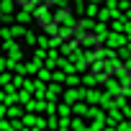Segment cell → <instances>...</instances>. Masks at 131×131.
Returning <instances> with one entry per match:
<instances>
[{
  "instance_id": "6da1fadb",
  "label": "cell",
  "mask_w": 131,
  "mask_h": 131,
  "mask_svg": "<svg viewBox=\"0 0 131 131\" xmlns=\"http://www.w3.org/2000/svg\"><path fill=\"white\" fill-rule=\"evenodd\" d=\"M77 98H82V93H80V90H70L67 95H64V100H67V103H75Z\"/></svg>"
},
{
  "instance_id": "7a4b0ae2",
  "label": "cell",
  "mask_w": 131,
  "mask_h": 131,
  "mask_svg": "<svg viewBox=\"0 0 131 131\" xmlns=\"http://www.w3.org/2000/svg\"><path fill=\"white\" fill-rule=\"evenodd\" d=\"M93 3H100V0H93Z\"/></svg>"
}]
</instances>
